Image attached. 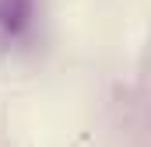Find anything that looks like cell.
I'll list each match as a JSON object with an SVG mask.
<instances>
[{
	"instance_id": "1",
	"label": "cell",
	"mask_w": 151,
	"mask_h": 147,
	"mask_svg": "<svg viewBox=\"0 0 151 147\" xmlns=\"http://www.w3.org/2000/svg\"><path fill=\"white\" fill-rule=\"evenodd\" d=\"M32 25V0H0V35L18 39Z\"/></svg>"
}]
</instances>
